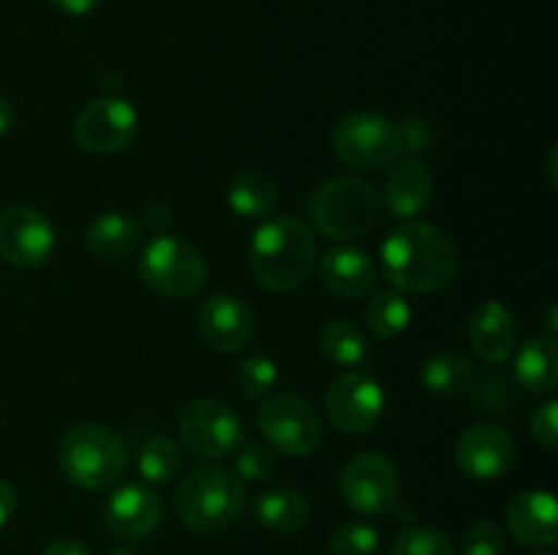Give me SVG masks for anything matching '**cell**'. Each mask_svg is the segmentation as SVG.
Wrapping results in <instances>:
<instances>
[{"mask_svg": "<svg viewBox=\"0 0 558 555\" xmlns=\"http://www.w3.org/2000/svg\"><path fill=\"white\" fill-rule=\"evenodd\" d=\"M469 341L474 357L485 365H501L512 357L518 343L515 321L499 299H485L469 319Z\"/></svg>", "mask_w": 558, "mask_h": 555, "instance_id": "18", "label": "cell"}, {"mask_svg": "<svg viewBox=\"0 0 558 555\" xmlns=\"http://www.w3.org/2000/svg\"><path fill=\"white\" fill-rule=\"evenodd\" d=\"M381 270L401 294L439 292L456 278L458 248L434 223L407 221L381 243Z\"/></svg>", "mask_w": 558, "mask_h": 555, "instance_id": "1", "label": "cell"}, {"mask_svg": "<svg viewBox=\"0 0 558 555\" xmlns=\"http://www.w3.org/2000/svg\"><path fill=\"white\" fill-rule=\"evenodd\" d=\"M256 517L265 528L276 533H294L305 528L311 517L308 498L294 488L267 490L256 498Z\"/></svg>", "mask_w": 558, "mask_h": 555, "instance_id": "24", "label": "cell"}, {"mask_svg": "<svg viewBox=\"0 0 558 555\" xmlns=\"http://www.w3.org/2000/svg\"><path fill=\"white\" fill-rule=\"evenodd\" d=\"M14 120H16V112H14V107H11V101H9V98H3V96H0V136H3V134H9V131H11V125H14Z\"/></svg>", "mask_w": 558, "mask_h": 555, "instance_id": "40", "label": "cell"}, {"mask_svg": "<svg viewBox=\"0 0 558 555\" xmlns=\"http://www.w3.org/2000/svg\"><path fill=\"white\" fill-rule=\"evenodd\" d=\"M174 511L180 522L194 531H221L245 511V484L232 468L196 466L180 479L174 490Z\"/></svg>", "mask_w": 558, "mask_h": 555, "instance_id": "3", "label": "cell"}, {"mask_svg": "<svg viewBox=\"0 0 558 555\" xmlns=\"http://www.w3.org/2000/svg\"><path fill=\"white\" fill-rule=\"evenodd\" d=\"M319 278L327 292L336 294V297L360 299L374 292L379 272H376V264L365 250L341 245V248H332L330 254L322 256Z\"/></svg>", "mask_w": 558, "mask_h": 555, "instance_id": "19", "label": "cell"}, {"mask_svg": "<svg viewBox=\"0 0 558 555\" xmlns=\"http://www.w3.org/2000/svg\"><path fill=\"white\" fill-rule=\"evenodd\" d=\"M409 321H412V305H409L407 294L396 292V288L374 294V299H368L365 305V326L379 337L401 335Z\"/></svg>", "mask_w": 558, "mask_h": 555, "instance_id": "28", "label": "cell"}, {"mask_svg": "<svg viewBox=\"0 0 558 555\" xmlns=\"http://www.w3.org/2000/svg\"><path fill=\"white\" fill-rule=\"evenodd\" d=\"M532 435L548 452L558 449V403L548 400L532 414Z\"/></svg>", "mask_w": 558, "mask_h": 555, "instance_id": "34", "label": "cell"}, {"mask_svg": "<svg viewBox=\"0 0 558 555\" xmlns=\"http://www.w3.org/2000/svg\"><path fill=\"white\" fill-rule=\"evenodd\" d=\"M136 272L147 288L169 299L194 297L207 281L205 256L172 234H158L145 245Z\"/></svg>", "mask_w": 558, "mask_h": 555, "instance_id": "6", "label": "cell"}, {"mask_svg": "<svg viewBox=\"0 0 558 555\" xmlns=\"http://www.w3.org/2000/svg\"><path fill=\"white\" fill-rule=\"evenodd\" d=\"M41 555H90V550L76 539H58V542H49Z\"/></svg>", "mask_w": 558, "mask_h": 555, "instance_id": "38", "label": "cell"}, {"mask_svg": "<svg viewBox=\"0 0 558 555\" xmlns=\"http://www.w3.org/2000/svg\"><path fill=\"white\" fill-rule=\"evenodd\" d=\"M227 201L240 218L259 221V218H267L276 210L278 185L276 180L267 177L259 169H245V172H240L238 177L229 183Z\"/></svg>", "mask_w": 558, "mask_h": 555, "instance_id": "22", "label": "cell"}, {"mask_svg": "<svg viewBox=\"0 0 558 555\" xmlns=\"http://www.w3.org/2000/svg\"><path fill=\"white\" fill-rule=\"evenodd\" d=\"M534 555H548V553H534Z\"/></svg>", "mask_w": 558, "mask_h": 555, "instance_id": "42", "label": "cell"}, {"mask_svg": "<svg viewBox=\"0 0 558 555\" xmlns=\"http://www.w3.org/2000/svg\"><path fill=\"white\" fill-rule=\"evenodd\" d=\"M196 330L213 351L232 354L248 346L254 335V313L234 294H213L196 313Z\"/></svg>", "mask_w": 558, "mask_h": 555, "instance_id": "16", "label": "cell"}, {"mask_svg": "<svg viewBox=\"0 0 558 555\" xmlns=\"http://www.w3.org/2000/svg\"><path fill=\"white\" fill-rule=\"evenodd\" d=\"M332 150L347 166L379 172L401 158V125L379 112H352L338 120L332 131Z\"/></svg>", "mask_w": 558, "mask_h": 555, "instance_id": "7", "label": "cell"}, {"mask_svg": "<svg viewBox=\"0 0 558 555\" xmlns=\"http://www.w3.org/2000/svg\"><path fill=\"white\" fill-rule=\"evenodd\" d=\"M276 471V457L265 444H240L234 449V473L251 482H265Z\"/></svg>", "mask_w": 558, "mask_h": 555, "instance_id": "32", "label": "cell"}, {"mask_svg": "<svg viewBox=\"0 0 558 555\" xmlns=\"http://www.w3.org/2000/svg\"><path fill=\"white\" fill-rule=\"evenodd\" d=\"M142 218H145V226L156 234H167L169 226H172V210H169L167 201H147L142 207Z\"/></svg>", "mask_w": 558, "mask_h": 555, "instance_id": "36", "label": "cell"}, {"mask_svg": "<svg viewBox=\"0 0 558 555\" xmlns=\"http://www.w3.org/2000/svg\"><path fill=\"white\" fill-rule=\"evenodd\" d=\"M515 379L532 392H554L558 384V346L554 337H532L518 348Z\"/></svg>", "mask_w": 558, "mask_h": 555, "instance_id": "23", "label": "cell"}, {"mask_svg": "<svg viewBox=\"0 0 558 555\" xmlns=\"http://www.w3.org/2000/svg\"><path fill=\"white\" fill-rule=\"evenodd\" d=\"M518 455V444L499 424H474L458 439L456 462L469 479L490 482L505 477Z\"/></svg>", "mask_w": 558, "mask_h": 555, "instance_id": "14", "label": "cell"}, {"mask_svg": "<svg viewBox=\"0 0 558 555\" xmlns=\"http://www.w3.org/2000/svg\"><path fill=\"white\" fill-rule=\"evenodd\" d=\"M54 226L38 207L11 205L0 210V259L20 270L41 267L54 254Z\"/></svg>", "mask_w": 558, "mask_h": 555, "instance_id": "13", "label": "cell"}, {"mask_svg": "<svg viewBox=\"0 0 558 555\" xmlns=\"http://www.w3.org/2000/svg\"><path fill=\"white\" fill-rule=\"evenodd\" d=\"M379 528L363 520H352L332 531L330 550L332 555H374L379 550Z\"/></svg>", "mask_w": 558, "mask_h": 555, "instance_id": "31", "label": "cell"}, {"mask_svg": "<svg viewBox=\"0 0 558 555\" xmlns=\"http://www.w3.org/2000/svg\"><path fill=\"white\" fill-rule=\"evenodd\" d=\"M319 348L330 362L341 365V368H354L368 354V343H365L363 330L349 319H332L322 326L319 332Z\"/></svg>", "mask_w": 558, "mask_h": 555, "instance_id": "26", "label": "cell"}, {"mask_svg": "<svg viewBox=\"0 0 558 555\" xmlns=\"http://www.w3.org/2000/svg\"><path fill=\"white\" fill-rule=\"evenodd\" d=\"M278 381V365L267 354H251L238 368V386L248 400H262L270 395Z\"/></svg>", "mask_w": 558, "mask_h": 555, "instance_id": "30", "label": "cell"}, {"mask_svg": "<svg viewBox=\"0 0 558 555\" xmlns=\"http://www.w3.org/2000/svg\"><path fill=\"white\" fill-rule=\"evenodd\" d=\"M140 131V114L134 103L118 96L93 98L74 118V139L90 156L123 152Z\"/></svg>", "mask_w": 558, "mask_h": 555, "instance_id": "10", "label": "cell"}, {"mask_svg": "<svg viewBox=\"0 0 558 555\" xmlns=\"http://www.w3.org/2000/svg\"><path fill=\"white\" fill-rule=\"evenodd\" d=\"M308 212L327 239L363 237L379 218V194L357 174H343L314 190Z\"/></svg>", "mask_w": 558, "mask_h": 555, "instance_id": "5", "label": "cell"}, {"mask_svg": "<svg viewBox=\"0 0 558 555\" xmlns=\"http://www.w3.org/2000/svg\"><path fill=\"white\" fill-rule=\"evenodd\" d=\"M398 125H401L403 150H409V152H428V150H434L436 134H434V128H430L428 120L409 118L407 123H398Z\"/></svg>", "mask_w": 558, "mask_h": 555, "instance_id": "35", "label": "cell"}, {"mask_svg": "<svg viewBox=\"0 0 558 555\" xmlns=\"http://www.w3.org/2000/svg\"><path fill=\"white\" fill-rule=\"evenodd\" d=\"M52 9L63 11V14H71V16H85L90 14V11H96L98 5H101V0H47Z\"/></svg>", "mask_w": 558, "mask_h": 555, "instance_id": "37", "label": "cell"}, {"mask_svg": "<svg viewBox=\"0 0 558 555\" xmlns=\"http://www.w3.org/2000/svg\"><path fill=\"white\" fill-rule=\"evenodd\" d=\"M125 444L96 422L74 424L58 444V466L69 482L82 490L112 488L125 471Z\"/></svg>", "mask_w": 558, "mask_h": 555, "instance_id": "4", "label": "cell"}, {"mask_svg": "<svg viewBox=\"0 0 558 555\" xmlns=\"http://www.w3.org/2000/svg\"><path fill=\"white\" fill-rule=\"evenodd\" d=\"M161 495L145 482H125L112 490L104 504V526L109 533L125 542H140L150 536L161 522Z\"/></svg>", "mask_w": 558, "mask_h": 555, "instance_id": "15", "label": "cell"}, {"mask_svg": "<svg viewBox=\"0 0 558 555\" xmlns=\"http://www.w3.org/2000/svg\"><path fill=\"white\" fill-rule=\"evenodd\" d=\"M140 237V223L125 212H104V215L93 218L85 232V243L93 259L109 261V264L134 254Z\"/></svg>", "mask_w": 558, "mask_h": 555, "instance_id": "21", "label": "cell"}, {"mask_svg": "<svg viewBox=\"0 0 558 555\" xmlns=\"http://www.w3.org/2000/svg\"><path fill=\"white\" fill-rule=\"evenodd\" d=\"M420 381L428 392L441 397L458 395V392L469 390L474 381V368L472 359L463 357L458 351H441L436 357H430L428 362L420 370Z\"/></svg>", "mask_w": 558, "mask_h": 555, "instance_id": "25", "label": "cell"}, {"mask_svg": "<svg viewBox=\"0 0 558 555\" xmlns=\"http://www.w3.org/2000/svg\"><path fill=\"white\" fill-rule=\"evenodd\" d=\"M325 408L330 422L347 435H363L374 430V424L385 411V390L368 373H341L332 379L325 392Z\"/></svg>", "mask_w": 558, "mask_h": 555, "instance_id": "12", "label": "cell"}, {"mask_svg": "<svg viewBox=\"0 0 558 555\" xmlns=\"http://www.w3.org/2000/svg\"><path fill=\"white\" fill-rule=\"evenodd\" d=\"M507 528L526 547H554L558 506L550 490H523L507 506Z\"/></svg>", "mask_w": 558, "mask_h": 555, "instance_id": "17", "label": "cell"}, {"mask_svg": "<svg viewBox=\"0 0 558 555\" xmlns=\"http://www.w3.org/2000/svg\"><path fill=\"white\" fill-rule=\"evenodd\" d=\"M256 428L272 449L287 457H308L322 444L319 411L298 392L265 400L256 414Z\"/></svg>", "mask_w": 558, "mask_h": 555, "instance_id": "8", "label": "cell"}, {"mask_svg": "<svg viewBox=\"0 0 558 555\" xmlns=\"http://www.w3.org/2000/svg\"><path fill=\"white\" fill-rule=\"evenodd\" d=\"M248 259L259 286L276 294L294 292L314 272L316 239L311 229L298 218H270L251 237Z\"/></svg>", "mask_w": 558, "mask_h": 555, "instance_id": "2", "label": "cell"}, {"mask_svg": "<svg viewBox=\"0 0 558 555\" xmlns=\"http://www.w3.org/2000/svg\"><path fill=\"white\" fill-rule=\"evenodd\" d=\"M385 205L396 218L412 221L434 201V174L417 158L396 161L385 177Z\"/></svg>", "mask_w": 558, "mask_h": 555, "instance_id": "20", "label": "cell"}, {"mask_svg": "<svg viewBox=\"0 0 558 555\" xmlns=\"http://www.w3.org/2000/svg\"><path fill=\"white\" fill-rule=\"evenodd\" d=\"M341 498L352 511L379 517L396 506L398 471L381 452H360L341 473Z\"/></svg>", "mask_w": 558, "mask_h": 555, "instance_id": "11", "label": "cell"}, {"mask_svg": "<svg viewBox=\"0 0 558 555\" xmlns=\"http://www.w3.org/2000/svg\"><path fill=\"white\" fill-rule=\"evenodd\" d=\"M104 555H134V553H131V550H125V547H112V550H107Z\"/></svg>", "mask_w": 558, "mask_h": 555, "instance_id": "41", "label": "cell"}, {"mask_svg": "<svg viewBox=\"0 0 558 555\" xmlns=\"http://www.w3.org/2000/svg\"><path fill=\"white\" fill-rule=\"evenodd\" d=\"M461 555H505V531L490 520H477L463 531Z\"/></svg>", "mask_w": 558, "mask_h": 555, "instance_id": "33", "label": "cell"}, {"mask_svg": "<svg viewBox=\"0 0 558 555\" xmlns=\"http://www.w3.org/2000/svg\"><path fill=\"white\" fill-rule=\"evenodd\" d=\"M14 509H16L14 488H11L9 482H3V479H0V528H3L5 522L11 520Z\"/></svg>", "mask_w": 558, "mask_h": 555, "instance_id": "39", "label": "cell"}, {"mask_svg": "<svg viewBox=\"0 0 558 555\" xmlns=\"http://www.w3.org/2000/svg\"><path fill=\"white\" fill-rule=\"evenodd\" d=\"M136 468H140V477L150 488L167 484L183 468V452H180V446L169 435H153L150 441L142 444L140 457H136Z\"/></svg>", "mask_w": 558, "mask_h": 555, "instance_id": "27", "label": "cell"}, {"mask_svg": "<svg viewBox=\"0 0 558 555\" xmlns=\"http://www.w3.org/2000/svg\"><path fill=\"white\" fill-rule=\"evenodd\" d=\"M392 555H456L447 533L430 526L403 528L392 542Z\"/></svg>", "mask_w": 558, "mask_h": 555, "instance_id": "29", "label": "cell"}, {"mask_svg": "<svg viewBox=\"0 0 558 555\" xmlns=\"http://www.w3.org/2000/svg\"><path fill=\"white\" fill-rule=\"evenodd\" d=\"M178 430L189 452L210 460L234 455V449L243 444V422L227 403L216 397H196L185 403Z\"/></svg>", "mask_w": 558, "mask_h": 555, "instance_id": "9", "label": "cell"}]
</instances>
